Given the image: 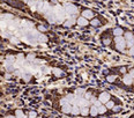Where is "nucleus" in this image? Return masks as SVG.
<instances>
[{
    "label": "nucleus",
    "instance_id": "f257e3e1",
    "mask_svg": "<svg viewBox=\"0 0 134 118\" xmlns=\"http://www.w3.org/2000/svg\"><path fill=\"white\" fill-rule=\"evenodd\" d=\"M64 8H65V12H66L67 15H76V13H77V7L75 5L68 4Z\"/></svg>",
    "mask_w": 134,
    "mask_h": 118
},
{
    "label": "nucleus",
    "instance_id": "f03ea898",
    "mask_svg": "<svg viewBox=\"0 0 134 118\" xmlns=\"http://www.w3.org/2000/svg\"><path fill=\"white\" fill-rule=\"evenodd\" d=\"M98 100L102 102L103 104H106L109 101L111 100V95L109 94V93H106V92H103V93H101L98 95Z\"/></svg>",
    "mask_w": 134,
    "mask_h": 118
},
{
    "label": "nucleus",
    "instance_id": "7ed1b4c3",
    "mask_svg": "<svg viewBox=\"0 0 134 118\" xmlns=\"http://www.w3.org/2000/svg\"><path fill=\"white\" fill-rule=\"evenodd\" d=\"M123 83L125 86H132L133 85V78L128 73H125V74L123 75Z\"/></svg>",
    "mask_w": 134,
    "mask_h": 118
},
{
    "label": "nucleus",
    "instance_id": "20e7f679",
    "mask_svg": "<svg viewBox=\"0 0 134 118\" xmlns=\"http://www.w3.org/2000/svg\"><path fill=\"white\" fill-rule=\"evenodd\" d=\"M94 15H95V13L91 11V9L87 8V9H83V12H82V15H81V16L86 18L87 20H93V19H94Z\"/></svg>",
    "mask_w": 134,
    "mask_h": 118
},
{
    "label": "nucleus",
    "instance_id": "39448f33",
    "mask_svg": "<svg viewBox=\"0 0 134 118\" xmlns=\"http://www.w3.org/2000/svg\"><path fill=\"white\" fill-rule=\"evenodd\" d=\"M76 23L79 24L80 27H86L89 24V22H88V20L86 18H83V16H80V18H77V20H76Z\"/></svg>",
    "mask_w": 134,
    "mask_h": 118
},
{
    "label": "nucleus",
    "instance_id": "423d86ee",
    "mask_svg": "<svg viewBox=\"0 0 134 118\" xmlns=\"http://www.w3.org/2000/svg\"><path fill=\"white\" fill-rule=\"evenodd\" d=\"M72 107H73L72 104L63 105V107H61V111H63V114H66V115L71 114V112H72Z\"/></svg>",
    "mask_w": 134,
    "mask_h": 118
},
{
    "label": "nucleus",
    "instance_id": "0eeeda50",
    "mask_svg": "<svg viewBox=\"0 0 134 118\" xmlns=\"http://www.w3.org/2000/svg\"><path fill=\"white\" fill-rule=\"evenodd\" d=\"M71 115H74V116H77V115H81V108L79 105H73L72 107V112Z\"/></svg>",
    "mask_w": 134,
    "mask_h": 118
},
{
    "label": "nucleus",
    "instance_id": "6e6552de",
    "mask_svg": "<svg viewBox=\"0 0 134 118\" xmlns=\"http://www.w3.org/2000/svg\"><path fill=\"white\" fill-rule=\"evenodd\" d=\"M89 115H91V116H97V115H99L98 108H97V107H95L94 104L90 105V114Z\"/></svg>",
    "mask_w": 134,
    "mask_h": 118
},
{
    "label": "nucleus",
    "instance_id": "1a4fd4ad",
    "mask_svg": "<svg viewBox=\"0 0 134 118\" xmlns=\"http://www.w3.org/2000/svg\"><path fill=\"white\" fill-rule=\"evenodd\" d=\"M112 32H113V35H115V36H123V35H124V32H125V31L123 30L121 28H115Z\"/></svg>",
    "mask_w": 134,
    "mask_h": 118
},
{
    "label": "nucleus",
    "instance_id": "9d476101",
    "mask_svg": "<svg viewBox=\"0 0 134 118\" xmlns=\"http://www.w3.org/2000/svg\"><path fill=\"white\" fill-rule=\"evenodd\" d=\"M90 114V108L89 107H82L81 108V115L82 116H87Z\"/></svg>",
    "mask_w": 134,
    "mask_h": 118
},
{
    "label": "nucleus",
    "instance_id": "9b49d317",
    "mask_svg": "<svg viewBox=\"0 0 134 118\" xmlns=\"http://www.w3.org/2000/svg\"><path fill=\"white\" fill-rule=\"evenodd\" d=\"M85 94H86L85 88H77L75 90V95H77V96H83Z\"/></svg>",
    "mask_w": 134,
    "mask_h": 118
},
{
    "label": "nucleus",
    "instance_id": "f8f14e48",
    "mask_svg": "<svg viewBox=\"0 0 134 118\" xmlns=\"http://www.w3.org/2000/svg\"><path fill=\"white\" fill-rule=\"evenodd\" d=\"M106 110H107V108H106V105H105V104H102L101 107H98V112H99V115L105 114V112H106Z\"/></svg>",
    "mask_w": 134,
    "mask_h": 118
},
{
    "label": "nucleus",
    "instance_id": "ddd939ff",
    "mask_svg": "<svg viewBox=\"0 0 134 118\" xmlns=\"http://www.w3.org/2000/svg\"><path fill=\"white\" fill-rule=\"evenodd\" d=\"M90 24L94 27H98V26H101V21H99L98 19H93V20L90 21Z\"/></svg>",
    "mask_w": 134,
    "mask_h": 118
},
{
    "label": "nucleus",
    "instance_id": "4468645a",
    "mask_svg": "<svg viewBox=\"0 0 134 118\" xmlns=\"http://www.w3.org/2000/svg\"><path fill=\"white\" fill-rule=\"evenodd\" d=\"M15 116H16V118H27L23 115V112L21 110H16V111H15Z\"/></svg>",
    "mask_w": 134,
    "mask_h": 118
},
{
    "label": "nucleus",
    "instance_id": "2eb2a0df",
    "mask_svg": "<svg viewBox=\"0 0 134 118\" xmlns=\"http://www.w3.org/2000/svg\"><path fill=\"white\" fill-rule=\"evenodd\" d=\"M38 41H40V42H46V41H48V36H45L44 34H39V35H38Z\"/></svg>",
    "mask_w": 134,
    "mask_h": 118
},
{
    "label": "nucleus",
    "instance_id": "dca6fc26",
    "mask_svg": "<svg viewBox=\"0 0 134 118\" xmlns=\"http://www.w3.org/2000/svg\"><path fill=\"white\" fill-rule=\"evenodd\" d=\"M83 96H85V98H87V100H91V98H93V96H94V95H93V93L91 92H86V94L85 95H83Z\"/></svg>",
    "mask_w": 134,
    "mask_h": 118
},
{
    "label": "nucleus",
    "instance_id": "f3484780",
    "mask_svg": "<svg viewBox=\"0 0 134 118\" xmlns=\"http://www.w3.org/2000/svg\"><path fill=\"white\" fill-rule=\"evenodd\" d=\"M105 105H106V108H107V109H113V107H115L116 104H115V102H113V101L110 100Z\"/></svg>",
    "mask_w": 134,
    "mask_h": 118
},
{
    "label": "nucleus",
    "instance_id": "a211bd4d",
    "mask_svg": "<svg viewBox=\"0 0 134 118\" xmlns=\"http://www.w3.org/2000/svg\"><path fill=\"white\" fill-rule=\"evenodd\" d=\"M116 75H107L106 76V80L109 81V82H115L116 81Z\"/></svg>",
    "mask_w": 134,
    "mask_h": 118
},
{
    "label": "nucleus",
    "instance_id": "6ab92c4d",
    "mask_svg": "<svg viewBox=\"0 0 134 118\" xmlns=\"http://www.w3.org/2000/svg\"><path fill=\"white\" fill-rule=\"evenodd\" d=\"M126 53H127L128 56H131V57H134V45L132 48L128 49V51H126Z\"/></svg>",
    "mask_w": 134,
    "mask_h": 118
},
{
    "label": "nucleus",
    "instance_id": "aec40b11",
    "mask_svg": "<svg viewBox=\"0 0 134 118\" xmlns=\"http://www.w3.org/2000/svg\"><path fill=\"white\" fill-rule=\"evenodd\" d=\"M9 41H10V43L12 44H16L19 42V38L18 37H15V36H12V37H9Z\"/></svg>",
    "mask_w": 134,
    "mask_h": 118
},
{
    "label": "nucleus",
    "instance_id": "412c9836",
    "mask_svg": "<svg viewBox=\"0 0 134 118\" xmlns=\"http://www.w3.org/2000/svg\"><path fill=\"white\" fill-rule=\"evenodd\" d=\"M53 73L57 76H60V75L63 74V72H61V70H59V68H53Z\"/></svg>",
    "mask_w": 134,
    "mask_h": 118
},
{
    "label": "nucleus",
    "instance_id": "4be33fe9",
    "mask_svg": "<svg viewBox=\"0 0 134 118\" xmlns=\"http://www.w3.org/2000/svg\"><path fill=\"white\" fill-rule=\"evenodd\" d=\"M29 118H37V112L30 111V112H29Z\"/></svg>",
    "mask_w": 134,
    "mask_h": 118
},
{
    "label": "nucleus",
    "instance_id": "5701e85b",
    "mask_svg": "<svg viewBox=\"0 0 134 118\" xmlns=\"http://www.w3.org/2000/svg\"><path fill=\"white\" fill-rule=\"evenodd\" d=\"M110 43H111V39L110 38H105L103 41V44H104V45H110Z\"/></svg>",
    "mask_w": 134,
    "mask_h": 118
},
{
    "label": "nucleus",
    "instance_id": "b1692460",
    "mask_svg": "<svg viewBox=\"0 0 134 118\" xmlns=\"http://www.w3.org/2000/svg\"><path fill=\"white\" fill-rule=\"evenodd\" d=\"M34 58H35V54L30 53V54H28L27 56V60H34Z\"/></svg>",
    "mask_w": 134,
    "mask_h": 118
},
{
    "label": "nucleus",
    "instance_id": "393cba45",
    "mask_svg": "<svg viewBox=\"0 0 134 118\" xmlns=\"http://www.w3.org/2000/svg\"><path fill=\"white\" fill-rule=\"evenodd\" d=\"M38 30H39V31H45L46 29H45L44 26H38Z\"/></svg>",
    "mask_w": 134,
    "mask_h": 118
},
{
    "label": "nucleus",
    "instance_id": "a878e982",
    "mask_svg": "<svg viewBox=\"0 0 134 118\" xmlns=\"http://www.w3.org/2000/svg\"><path fill=\"white\" fill-rule=\"evenodd\" d=\"M113 110H115V111H119V110H120V107H116V105H115V107H113Z\"/></svg>",
    "mask_w": 134,
    "mask_h": 118
},
{
    "label": "nucleus",
    "instance_id": "bb28decb",
    "mask_svg": "<svg viewBox=\"0 0 134 118\" xmlns=\"http://www.w3.org/2000/svg\"><path fill=\"white\" fill-rule=\"evenodd\" d=\"M5 118H16V116H12V115H10V116H6Z\"/></svg>",
    "mask_w": 134,
    "mask_h": 118
}]
</instances>
